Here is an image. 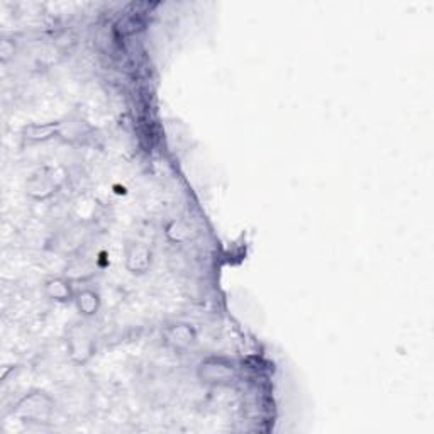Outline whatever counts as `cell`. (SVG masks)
<instances>
[{"instance_id":"3","label":"cell","mask_w":434,"mask_h":434,"mask_svg":"<svg viewBox=\"0 0 434 434\" xmlns=\"http://www.w3.org/2000/svg\"><path fill=\"white\" fill-rule=\"evenodd\" d=\"M164 341H167L170 346L176 349H182L190 346L195 341V331L188 324H174L170 328L164 329L163 332Z\"/></svg>"},{"instance_id":"4","label":"cell","mask_w":434,"mask_h":434,"mask_svg":"<svg viewBox=\"0 0 434 434\" xmlns=\"http://www.w3.org/2000/svg\"><path fill=\"white\" fill-rule=\"evenodd\" d=\"M19 409H21L27 419H44L51 411V402L48 397L36 393V396L26 397L22 404L19 405Z\"/></svg>"},{"instance_id":"2","label":"cell","mask_w":434,"mask_h":434,"mask_svg":"<svg viewBox=\"0 0 434 434\" xmlns=\"http://www.w3.org/2000/svg\"><path fill=\"white\" fill-rule=\"evenodd\" d=\"M126 265L132 273L148 272L151 265V251L141 243H134L126 251Z\"/></svg>"},{"instance_id":"6","label":"cell","mask_w":434,"mask_h":434,"mask_svg":"<svg viewBox=\"0 0 434 434\" xmlns=\"http://www.w3.org/2000/svg\"><path fill=\"white\" fill-rule=\"evenodd\" d=\"M46 293L53 300H58V302H66V300H70L71 297H74L70 284L62 279L50 280V282L46 284Z\"/></svg>"},{"instance_id":"5","label":"cell","mask_w":434,"mask_h":434,"mask_svg":"<svg viewBox=\"0 0 434 434\" xmlns=\"http://www.w3.org/2000/svg\"><path fill=\"white\" fill-rule=\"evenodd\" d=\"M76 307H78L80 314L83 316H94L100 307V299L94 290H83L76 295Z\"/></svg>"},{"instance_id":"1","label":"cell","mask_w":434,"mask_h":434,"mask_svg":"<svg viewBox=\"0 0 434 434\" xmlns=\"http://www.w3.org/2000/svg\"><path fill=\"white\" fill-rule=\"evenodd\" d=\"M236 377L232 363L223 358H209L199 367V379L207 385H229Z\"/></svg>"}]
</instances>
